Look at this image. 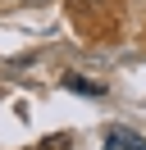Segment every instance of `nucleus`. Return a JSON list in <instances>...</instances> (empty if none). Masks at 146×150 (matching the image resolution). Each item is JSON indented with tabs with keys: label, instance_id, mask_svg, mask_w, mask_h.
Masks as SVG:
<instances>
[{
	"label": "nucleus",
	"instance_id": "obj_1",
	"mask_svg": "<svg viewBox=\"0 0 146 150\" xmlns=\"http://www.w3.org/2000/svg\"><path fill=\"white\" fill-rule=\"evenodd\" d=\"M105 146H114V150H146V141L137 137V132H128V127H110Z\"/></svg>",
	"mask_w": 146,
	"mask_h": 150
},
{
	"label": "nucleus",
	"instance_id": "obj_2",
	"mask_svg": "<svg viewBox=\"0 0 146 150\" xmlns=\"http://www.w3.org/2000/svg\"><path fill=\"white\" fill-rule=\"evenodd\" d=\"M64 86H73V91H87V96H100L96 82H82V77H64Z\"/></svg>",
	"mask_w": 146,
	"mask_h": 150
},
{
	"label": "nucleus",
	"instance_id": "obj_3",
	"mask_svg": "<svg viewBox=\"0 0 146 150\" xmlns=\"http://www.w3.org/2000/svg\"><path fill=\"white\" fill-rule=\"evenodd\" d=\"M64 146H69V137H46V146H41V150H64Z\"/></svg>",
	"mask_w": 146,
	"mask_h": 150
},
{
	"label": "nucleus",
	"instance_id": "obj_4",
	"mask_svg": "<svg viewBox=\"0 0 146 150\" xmlns=\"http://www.w3.org/2000/svg\"><path fill=\"white\" fill-rule=\"evenodd\" d=\"M78 5H96V0H78Z\"/></svg>",
	"mask_w": 146,
	"mask_h": 150
}]
</instances>
